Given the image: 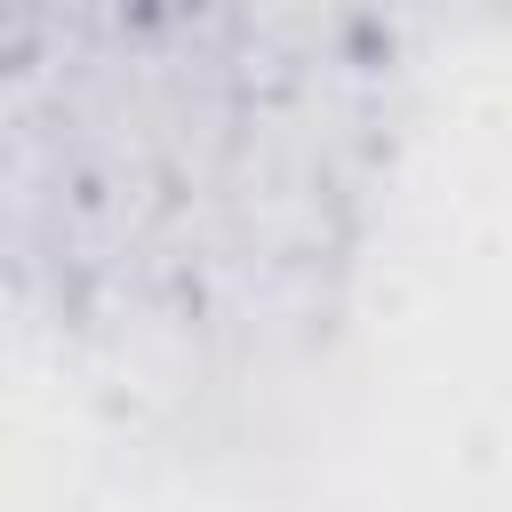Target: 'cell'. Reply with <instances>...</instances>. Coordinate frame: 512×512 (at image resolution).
I'll return each instance as SVG.
<instances>
[{
  "instance_id": "1",
  "label": "cell",
  "mask_w": 512,
  "mask_h": 512,
  "mask_svg": "<svg viewBox=\"0 0 512 512\" xmlns=\"http://www.w3.org/2000/svg\"><path fill=\"white\" fill-rule=\"evenodd\" d=\"M224 48L256 88L272 80H328V72H376L400 0H200Z\"/></svg>"
}]
</instances>
